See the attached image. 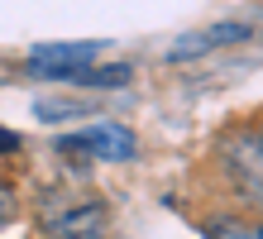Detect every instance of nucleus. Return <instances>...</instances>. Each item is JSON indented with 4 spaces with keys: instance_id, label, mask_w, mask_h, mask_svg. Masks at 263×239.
<instances>
[{
    "instance_id": "obj_1",
    "label": "nucleus",
    "mask_w": 263,
    "mask_h": 239,
    "mask_svg": "<svg viewBox=\"0 0 263 239\" xmlns=\"http://www.w3.org/2000/svg\"><path fill=\"white\" fill-rule=\"evenodd\" d=\"M58 149L82 153V158H101V163H125V158H134V134L125 124H86V130L67 134Z\"/></svg>"
},
{
    "instance_id": "obj_2",
    "label": "nucleus",
    "mask_w": 263,
    "mask_h": 239,
    "mask_svg": "<svg viewBox=\"0 0 263 239\" xmlns=\"http://www.w3.org/2000/svg\"><path fill=\"white\" fill-rule=\"evenodd\" d=\"M101 53V43H43L29 53V72L34 77H63V82H82L91 72V58Z\"/></svg>"
},
{
    "instance_id": "obj_3",
    "label": "nucleus",
    "mask_w": 263,
    "mask_h": 239,
    "mask_svg": "<svg viewBox=\"0 0 263 239\" xmlns=\"http://www.w3.org/2000/svg\"><path fill=\"white\" fill-rule=\"evenodd\" d=\"M43 230L53 239H96L105 230V206L101 201H77L67 211H43Z\"/></svg>"
},
{
    "instance_id": "obj_4",
    "label": "nucleus",
    "mask_w": 263,
    "mask_h": 239,
    "mask_svg": "<svg viewBox=\"0 0 263 239\" xmlns=\"http://www.w3.org/2000/svg\"><path fill=\"white\" fill-rule=\"evenodd\" d=\"M235 39H249V29H244V24H215V29H196V34L177 39L167 58H173V62H182V58L211 53V48H220V43H235Z\"/></svg>"
},
{
    "instance_id": "obj_5",
    "label": "nucleus",
    "mask_w": 263,
    "mask_h": 239,
    "mask_svg": "<svg viewBox=\"0 0 263 239\" xmlns=\"http://www.w3.org/2000/svg\"><path fill=\"white\" fill-rule=\"evenodd\" d=\"M206 239H263V220H239V215H211L201 225Z\"/></svg>"
},
{
    "instance_id": "obj_6",
    "label": "nucleus",
    "mask_w": 263,
    "mask_h": 239,
    "mask_svg": "<svg viewBox=\"0 0 263 239\" xmlns=\"http://www.w3.org/2000/svg\"><path fill=\"white\" fill-rule=\"evenodd\" d=\"M14 149H20V134H14V130H5V124H0V158H5V153H14Z\"/></svg>"
},
{
    "instance_id": "obj_7",
    "label": "nucleus",
    "mask_w": 263,
    "mask_h": 239,
    "mask_svg": "<svg viewBox=\"0 0 263 239\" xmlns=\"http://www.w3.org/2000/svg\"><path fill=\"white\" fill-rule=\"evenodd\" d=\"M5 220H14V196H10V187H0V225Z\"/></svg>"
},
{
    "instance_id": "obj_8",
    "label": "nucleus",
    "mask_w": 263,
    "mask_h": 239,
    "mask_svg": "<svg viewBox=\"0 0 263 239\" xmlns=\"http://www.w3.org/2000/svg\"><path fill=\"white\" fill-rule=\"evenodd\" d=\"M258 149H263V130H258Z\"/></svg>"
}]
</instances>
